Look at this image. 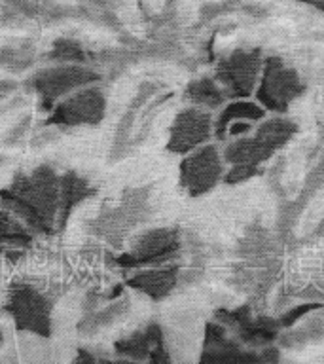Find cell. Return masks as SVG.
<instances>
[{
  "label": "cell",
  "instance_id": "obj_4",
  "mask_svg": "<svg viewBox=\"0 0 324 364\" xmlns=\"http://www.w3.org/2000/svg\"><path fill=\"white\" fill-rule=\"evenodd\" d=\"M4 309L19 332L50 338L53 330V301L33 284L14 283Z\"/></svg>",
  "mask_w": 324,
  "mask_h": 364
},
{
  "label": "cell",
  "instance_id": "obj_7",
  "mask_svg": "<svg viewBox=\"0 0 324 364\" xmlns=\"http://www.w3.org/2000/svg\"><path fill=\"white\" fill-rule=\"evenodd\" d=\"M178 249H180L178 232L169 228H159V230H150L139 235L131 245V250L116 256L114 264L125 269L156 266V264L171 260Z\"/></svg>",
  "mask_w": 324,
  "mask_h": 364
},
{
  "label": "cell",
  "instance_id": "obj_17",
  "mask_svg": "<svg viewBox=\"0 0 324 364\" xmlns=\"http://www.w3.org/2000/svg\"><path fill=\"white\" fill-rule=\"evenodd\" d=\"M226 91L222 90V85H218L215 80L210 78L193 80L192 84L186 87V99L198 107H220L222 102L226 101Z\"/></svg>",
  "mask_w": 324,
  "mask_h": 364
},
{
  "label": "cell",
  "instance_id": "obj_26",
  "mask_svg": "<svg viewBox=\"0 0 324 364\" xmlns=\"http://www.w3.org/2000/svg\"><path fill=\"white\" fill-rule=\"evenodd\" d=\"M298 2H303V4H309L313 8H317V10L324 11V0H298Z\"/></svg>",
  "mask_w": 324,
  "mask_h": 364
},
{
  "label": "cell",
  "instance_id": "obj_20",
  "mask_svg": "<svg viewBox=\"0 0 324 364\" xmlns=\"http://www.w3.org/2000/svg\"><path fill=\"white\" fill-rule=\"evenodd\" d=\"M34 61V51L31 46H4L0 48V67L8 73L19 74L27 70Z\"/></svg>",
  "mask_w": 324,
  "mask_h": 364
},
{
  "label": "cell",
  "instance_id": "obj_1",
  "mask_svg": "<svg viewBox=\"0 0 324 364\" xmlns=\"http://www.w3.org/2000/svg\"><path fill=\"white\" fill-rule=\"evenodd\" d=\"M59 176L51 165H38L31 173L21 171L10 186L0 190V205L19 216L34 235L55 233Z\"/></svg>",
  "mask_w": 324,
  "mask_h": 364
},
{
  "label": "cell",
  "instance_id": "obj_27",
  "mask_svg": "<svg viewBox=\"0 0 324 364\" xmlns=\"http://www.w3.org/2000/svg\"><path fill=\"white\" fill-rule=\"evenodd\" d=\"M76 360H97V357L91 355V353H85V349H80V355L76 357Z\"/></svg>",
  "mask_w": 324,
  "mask_h": 364
},
{
  "label": "cell",
  "instance_id": "obj_16",
  "mask_svg": "<svg viewBox=\"0 0 324 364\" xmlns=\"http://www.w3.org/2000/svg\"><path fill=\"white\" fill-rule=\"evenodd\" d=\"M264 118V108L258 107L256 102L249 101H235L232 105H227L220 114H218V119H216V136L218 139H224L226 136L227 125L232 122H237V119H247V122H256V119Z\"/></svg>",
  "mask_w": 324,
  "mask_h": 364
},
{
  "label": "cell",
  "instance_id": "obj_11",
  "mask_svg": "<svg viewBox=\"0 0 324 364\" xmlns=\"http://www.w3.org/2000/svg\"><path fill=\"white\" fill-rule=\"evenodd\" d=\"M114 351L118 353V357L131 358V360H152V363L169 360V357L165 355L163 332L161 326L156 323L116 341Z\"/></svg>",
  "mask_w": 324,
  "mask_h": 364
},
{
  "label": "cell",
  "instance_id": "obj_15",
  "mask_svg": "<svg viewBox=\"0 0 324 364\" xmlns=\"http://www.w3.org/2000/svg\"><path fill=\"white\" fill-rule=\"evenodd\" d=\"M129 309V300H112L102 309H93L78 323V332L84 336H95L102 328H108Z\"/></svg>",
  "mask_w": 324,
  "mask_h": 364
},
{
  "label": "cell",
  "instance_id": "obj_21",
  "mask_svg": "<svg viewBox=\"0 0 324 364\" xmlns=\"http://www.w3.org/2000/svg\"><path fill=\"white\" fill-rule=\"evenodd\" d=\"M8 10L16 11L23 17H38L40 14H48V10L51 8L45 6V0H2Z\"/></svg>",
  "mask_w": 324,
  "mask_h": 364
},
{
  "label": "cell",
  "instance_id": "obj_3",
  "mask_svg": "<svg viewBox=\"0 0 324 364\" xmlns=\"http://www.w3.org/2000/svg\"><path fill=\"white\" fill-rule=\"evenodd\" d=\"M101 74L95 73L84 63H57L53 67L42 68L27 80V87L40 99V110L55 107L67 95L82 90L85 85L99 84Z\"/></svg>",
  "mask_w": 324,
  "mask_h": 364
},
{
  "label": "cell",
  "instance_id": "obj_5",
  "mask_svg": "<svg viewBox=\"0 0 324 364\" xmlns=\"http://www.w3.org/2000/svg\"><path fill=\"white\" fill-rule=\"evenodd\" d=\"M107 114V95L97 84L85 85L82 90L67 95L55 102L44 125L53 127H82L101 124Z\"/></svg>",
  "mask_w": 324,
  "mask_h": 364
},
{
  "label": "cell",
  "instance_id": "obj_2",
  "mask_svg": "<svg viewBox=\"0 0 324 364\" xmlns=\"http://www.w3.org/2000/svg\"><path fill=\"white\" fill-rule=\"evenodd\" d=\"M296 133V124L290 119L275 118L260 125L252 136L233 141L224 152V159L233 165L227 173L226 182H241L258 173V165L266 161L275 154V150L283 148Z\"/></svg>",
  "mask_w": 324,
  "mask_h": 364
},
{
  "label": "cell",
  "instance_id": "obj_19",
  "mask_svg": "<svg viewBox=\"0 0 324 364\" xmlns=\"http://www.w3.org/2000/svg\"><path fill=\"white\" fill-rule=\"evenodd\" d=\"M51 61L55 63H87L91 53L74 38H57L48 53Z\"/></svg>",
  "mask_w": 324,
  "mask_h": 364
},
{
  "label": "cell",
  "instance_id": "obj_13",
  "mask_svg": "<svg viewBox=\"0 0 324 364\" xmlns=\"http://www.w3.org/2000/svg\"><path fill=\"white\" fill-rule=\"evenodd\" d=\"M178 269L176 267H159V269H146L131 275L125 284L131 289L139 290L152 300H163L175 289Z\"/></svg>",
  "mask_w": 324,
  "mask_h": 364
},
{
  "label": "cell",
  "instance_id": "obj_28",
  "mask_svg": "<svg viewBox=\"0 0 324 364\" xmlns=\"http://www.w3.org/2000/svg\"><path fill=\"white\" fill-rule=\"evenodd\" d=\"M2 341H4V336H2V332H0V346H2Z\"/></svg>",
  "mask_w": 324,
  "mask_h": 364
},
{
  "label": "cell",
  "instance_id": "obj_22",
  "mask_svg": "<svg viewBox=\"0 0 324 364\" xmlns=\"http://www.w3.org/2000/svg\"><path fill=\"white\" fill-rule=\"evenodd\" d=\"M28 127H31V116H23L17 124H14L10 129H8V133H6L4 139H2V144L10 148L17 146V144L27 136Z\"/></svg>",
  "mask_w": 324,
  "mask_h": 364
},
{
  "label": "cell",
  "instance_id": "obj_14",
  "mask_svg": "<svg viewBox=\"0 0 324 364\" xmlns=\"http://www.w3.org/2000/svg\"><path fill=\"white\" fill-rule=\"evenodd\" d=\"M34 241V233L11 210L0 209V252L6 249L27 250Z\"/></svg>",
  "mask_w": 324,
  "mask_h": 364
},
{
  "label": "cell",
  "instance_id": "obj_8",
  "mask_svg": "<svg viewBox=\"0 0 324 364\" xmlns=\"http://www.w3.org/2000/svg\"><path fill=\"white\" fill-rule=\"evenodd\" d=\"M264 61L260 50H237L216 67V80L227 97H247L254 90Z\"/></svg>",
  "mask_w": 324,
  "mask_h": 364
},
{
  "label": "cell",
  "instance_id": "obj_25",
  "mask_svg": "<svg viewBox=\"0 0 324 364\" xmlns=\"http://www.w3.org/2000/svg\"><path fill=\"white\" fill-rule=\"evenodd\" d=\"M25 102V99L23 97H14V99H10V101H0V118L4 116V114L11 112V110H16L19 105H23Z\"/></svg>",
  "mask_w": 324,
  "mask_h": 364
},
{
  "label": "cell",
  "instance_id": "obj_10",
  "mask_svg": "<svg viewBox=\"0 0 324 364\" xmlns=\"http://www.w3.org/2000/svg\"><path fill=\"white\" fill-rule=\"evenodd\" d=\"M212 135V119L203 108H184L173 122L167 148L175 154H188L203 146Z\"/></svg>",
  "mask_w": 324,
  "mask_h": 364
},
{
  "label": "cell",
  "instance_id": "obj_18",
  "mask_svg": "<svg viewBox=\"0 0 324 364\" xmlns=\"http://www.w3.org/2000/svg\"><path fill=\"white\" fill-rule=\"evenodd\" d=\"M279 324H275L273 321H243L239 324V338L249 343V346H266L269 341H273L277 338Z\"/></svg>",
  "mask_w": 324,
  "mask_h": 364
},
{
  "label": "cell",
  "instance_id": "obj_29",
  "mask_svg": "<svg viewBox=\"0 0 324 364\" xmlns=\"http://www.w3.org/2000/svg\"><path fill=\"white\" fill-rule=\"evenodd\" d=\"M6 161V158H0V164H4Z\"/></svg>",
  "mask_w": 324,
  "mask_h": 364
},
{
  "label": "cell",
  "instance_id": "obj_9",
  "mask_svg": "<svg viewBox=\"0 0 324 364\" xmlns=\"http://www.w3.org/2000/svg\"><path fill=\"white\" fill-rule=\"evenodd\" d=\"M222 175L224 165L215 146L195 148V152L190 154L180 164V184L192 198L212 190Z\"/></svg>",
  "mask_w": 324,
  "mask_h": 364
},
{
  "label": "cell",
  "instance_id": "obj_6",
  "mask_svg": "<svg viewBox=\"0 0 324 364\" xmlns=\"http://www.w3.org/2000/svg\"><path fill=\"white\" fill-rule=\"evenodd\" d=\"M261 82L258 85V101L269 110L284 112L290 102L303 93V84L294 68L286 67L277 57H269L261 67Z\"/></svg>",
  "mask_w": 324,
  "mask_h": 364
},
{
  "label": "cell",
  "instance_id": "obj_24",
  "mask_svg": "<svg viewBox=\"0 0 324 364\" xmlns=\"http://www.w3.org/2000/svg\"><path fill=\"white\" fill-rule=\"evenodd\" d=\"M250 131V122H232V124L227 125L226 129V135H232V136H243L244 133H249Z\"/></svg>",
  "mask_w": 324,
  "mask_h": 364
},
{
  "label": "cell",
  "instance_id": "obj_12",
  "mask_svg": "<svg viewBox=\"0 0 324 364\" xmlns=\"http://www.w3.org/2000/svg\"><path fill=\"white\" fill-rule=\"evenodd\" d=\"M95 193V186L80 173L72 169L61 173V176H59V207H57L55 232L65 230L74 210L78 209L85 199L93 198Z\"/></svg>",
  "mask_w": 324,
  "mask_h": 364
},
{
  "label": "cell",
  "instance_id": "obj_23",
  "mask_svg": "<svg viewBox=\"0 0 324 364\" xmlns=\"http://www.w3.org/2000/svg\"><path fill=\"white\" fill-rule=\"evenodd\" d=\"M318 304H303V306H298L294 307L292 311H288L286 315L283 317V321H281V324H284V326H290V324L298 323L306 313H311L313 309H317Z\"/></svg>",
  "mask_w": 324,
  "mask_h": 364
}]
</instances>
